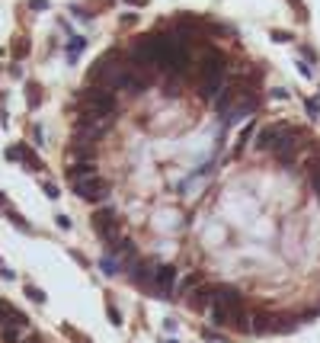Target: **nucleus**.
<instances>
[{"mask_svg": "<svg viewBox=\"0 0 320 343\" xmlns=\"http://www.w3.org/2000/svg\"><path fill=\"white\" fill-rule=\"evenodd\" d=\"M77 106H80V112L99 116V119H115L122 112L119 93L112 87H103V84H90L84 90H77Z\"/></svg>", "mask_w": 320, "mask_h": 343, "instance_id": "1", "label": "nucleus"}, {"mask_svg": "<svg viewBox=\"0 0 320 343\" xmlns=\"http://www.w3.org/2000/svg\"><path fill=\"white\" fill-rule=\"evenodd\" d=\"M266 106V93H260V90H247L240 99H237L234 106H230L228 112L221 116V122H224V129H234L237 122H243V119H253L256 112Z\"/></svg>", "mask_w": 320, "mask_h": 343, "instance_id": "2", "label": "nucleus"}, {"mask_svg": "<svg viewBox=\"0 0 320 343\" xmlns=\"http://www.w3.org/2000/svg\"><path fill=\"white\" fill-rule=\"evenodd\" d=\"M93 231L99 234V241H103L106 247L122 238V221H119V215H115L112 205H103V208L93 212Z\"/></svg>", "mask_w": 320, "mask_h": 343, "instance_id": "3", "label": "nucleus"}, {"mask_svg": "<svg viewBox=\"0 0 320 343\" xmlns=\"http://www.w3.org/2000/svg\"><path fill=\"white\" fill-rule=\"evenodd\" d=\"M288 129H291L288 119H275V122H266L263 129H256V135H253V151H256V154H272L275 141L282 138Z\"/></svg>", "mask_w": 320, "mask_h": 343, "instance_id": "4", "label": "nucleus"}, {"mask_svg": "<svg viewBox=\"0 0 320 343\" xmlns=\"http://www.w3.org/2000/svg\"><path fill=\"white\" fill-rule=\"evenodd\" d=\"M176 286H180V270L173 263H160L154 266V289H157L160 298H173L176 295Z\"/></svg>", "mask_w": 320, "mask_h": 343, "instance_id": "5", "label": "nucleus"}, {"mask_svg": "<svg viewBox=\"0 0 320 343\" xmlns=\"http://www.w3.org/2000/svg\"><path fill=\"white\" fill-rule=\"evenodd\" d=\"M71 190H74V196H80V199H87V202H103V199L109 196V183L103 177H84V180H77V183H71Z\"/></svg>", "mask_w": 320, "mask_h": 343, "instance_id": "6", "label": "nucleus"}, {"mask_svg": "<svg viewBox=\"0 0 320 343\" xmlns=\"http://www.w3.org/2000/svg\"><path fill=\"white\" fill-rule=\"evenodd\" d=\"M275 321H278V314H272V311H266V314H253V321H250V331L253 334H275Z\"/></svg>", "mask_w": 320, "mask_h": 343, "instance_id": "7", "label": "nucleus"}, {"mask_svg": "<svg viewBox=\"0 0 320 343\" xmlns=\"http://www.w3.org/2000/svg\"><path fill=\"white\" fill-rule=\"evenodd\" d=\"M202 282H205V273H202V270H192V273H186V276H183V279H180V286H176V292H180L183 298H186V295L192 292V289H199Z\"/></svg>", "mask_w": 320, "mask_h": 343, "instance_id": "8", "label": "nucleus"}, {"mask_svg": "<svg viewBox=\"0 0 320 343\" xmlns=\"http://www.w3.org/2000/svg\"><path fill=\"white\" fill-rule=\"evenodd\" d=\"M19 151H23V164L26 167H32V170H45V164H42V157H39L32 147H26V145H19Z\"/></svg>", "mask_w": 320, "mask_h": 343, "instance_id": "9", "label": "nucleus"}, {"mask_svg": "<svg viewBox=\"0 0 320 343\" xmlns=\"http://www.w3.org/2000/svg\"><path fill=\"white\" fill-rule=\"evenodd\" d=\"M84 49H87V39H84V36H74L71 42H67V61L74 64V61H77V55H80Z\"/></svg>", "mask_w": 320, "mask_h": 343, "instance_id": "10", "label": "nucleus"}, {"mask_svg": "<svg viewBox=\"0 0 320 343\" xmlns=\"http://www.w3.org/2000/svg\"><path fill=\"white\" fill-rule=\"evenodd\" d=\"M99 270H103L106 276H115V273H122V260H115V257H109V253H106V257L99 260Z\"/></svg>", "mask_w": 320, "mask_h": 343, "instance_id": "11", "label": "nucleus"}, {"mask_svg": "<svg viewBox=\"0 0 320 343\" xmlns=\"http://www.w3.org/2000/svg\"><path fill=\"white\" fill-rule=\"evenodd\" d=\"M3 215H6V218H10L16 228H19V231H29V221H26V218H23V215H19L13 205H10V208H3Z\"/></svg>", "mask_w": 320, "mask_h": 343, "instance_id": "12", "label": "nucleus"}, {"mask_svg": "<svg viewBox=\"0 0 320 343\" xmlns=\"http://www.w3.org/2000/svg\"><path fill=\"white\" fill-rule=\"evenodd\" d=\"M298 55H301V61H308L311 68H317L320 64V58H317V51L311 49V45H298Z\"/></svg>", "mask_w": 320, "mask_h": 343, "instance_id": "13", "label": "nucleus"}, {"mask_svg": "<svg viewBox=\"0 0 320 343\" xmlns=\"http://www.w3.org/2000/svg\"><path fill=\"white\" fill-rule=\"evenodd\" d=\"M253 135H256V122H250V125H247V129H243V135H240V141H237V151H234V154H237V157H240V154H243V147H247V141H250V138H253Z\"/></svg>", "mask_w": 320, "mask_h": 343, "instance_id": "14", "label": "nucleus"}, {"mask_svg": "<svg viewBox=\"0 0 320 343\" xmlns=\"http://www.w3.org/2000/svg\"><path fill=\"white\" fill-rule=\"evenodd\" d=\"M26 93H29V106L36 109V106L42 103V87H39L36 80H32V84H26Z\"/></svg>", "mask_w": 320, "mask_h": 343, "instance_id": "15", "label": "nucleus"}, {"mask_svg": "<svg viewBox=\"0 0 320 343\" xmlns=\"http://www.w3.org/2000/svg\"><path fill=\"white\" fill-rule=\"evenodd\" d=\"M304 112H308L311 119H320V99L317 97H308V99H304Z\"/></svg>", "mask_w": 320, "mask_h": 343, "instance_id": "16", "label": "nucleus"}, {"mask_svg": "<svg viewBox=\"0 0 320 343\" xmlns=\"http://www.w3.org/2000/svg\"><path fill=\"white\" fill-rule=\"evenodd\" d=\"M26 295H29V298L36 301V305H45V301H48V298H45V292H42V289H39V286H32V282H29V286H26Z\"/></svg>", "mask_w": 320, "mask_h": 343, "instance_id": "17", "label": "nucleus"}, {"mask_svg": "<svg viewBox=\"0 0 320 343\" xmlns=\"http://www.w3.org/2000/svg\"><path fill=\"white\" fill-rule=\"evenodd\" d=\"M106 314H109V321H112L115 327H122V311H119V308L112 305V301H109V305H106Z\"/></svg>", "mask_w": 320, "mask_h": 343, "instance_id": "18", "label": "nucleus"}, {"mask_svg": "<svg viewBox=\"0 0 320 343\" xmlns=\"http://www.w3.org/2000/svg\"><path fill=\"white\" fill-rule=\"evenodd\" d=\"M269 36H272V42H295V36H291V32H285V29H272Z\"/></svg>", "mask_w": 320, "mask_h": 343, "instance_id": "19", "label": "nucleus"}, {"mask_svg": "<svg viewBox=\"0 0 320 343\" xmlns=\"http://www.w3.org/2000/svg\"><path fill=\"white\" fill-rule=\"evenodd\" d=\"M29 55V39H16V49H13V58Z\"/></svg>", "mask_w": 320, "mask_h": 343, "instance_id": "20", "label": "nucleus"}, {"mask_svg": "<svg viewBox=\"0 0 320 343\" xmlns=\"http://www.w3.org/2000/svg\"><path fill=\"white\" fill-rule=\"evenodd\" d=\"M298 71H301V77H308V80L314 77V68H311L308 61H301V58H298Z\"/></svg>", "mask_w": 320, "mask_h": 343, "instance_id": "21", "label": "nucleus"}, {"mask_svg": "<svg viewBox=\"0 0 320 343\" xmlns=\"http://www.w3.org/2000/svg\"><path fill=\"white\" fill-rule=\"evenodd\" d=\"M42 190H45V196H48V199H58V186H54V183H48V180H45Z\"/></svg>", "mask_w": 320, "mask_h": 343, "instance_id": "22", "label": "nucleus"}, {"mask_svg": "<svg viewBox=\"0 0 320 343\" xmlns=\"http://www.w3.org/2000/svg\"><path fill=\"white\" fill-rule=\"evenodd\" d=\"M54 221H58V228H61V231H71V218H67V215H58Z\"/></svg>", "mask_w": 320, "mask_h": 343, "instance_id": "23", "label": "nucleus"}, {"mask_svg": "<svg viewBox=\"0 0 320 343\" xmlns=\"http://www.w3.org/2000/svg\"><path fill=\"white\" fill-rule=\"evenodd\" d=\"M272 97H275V99H288V97H291V90H285V87H275V90H272Z\"/></svg>", "mask_w": 320, "mask_h": 343, "instance_id": "24", "label": "nucleus"}, {"mask_svg": "<svg viewBox=\"0 0 320 343\" xmlns=\"http://www.w3.org/2000/svg\"><path fill=\"white\" fill-rule=\"evenodd\" d=\"M29 6H32V10H48V0H32Z\"/></svg>", "mask_w": 320, "mask_h": 343, "instance_id": "25", "label": "nucleus"}, {"mask_svg": "<svg viewBox=\"0 0 320 343\" xmlns=\"http://www.w3.org/2000/svg\"><path fill=\"white\" fill-rule=\"evenodd\" d=\"M132 23H138V16H135V13H125V16H122V26H132Z\"/></svg>", "mask_w": 320, "mask_h": 343, "instance_id": "26", "label": "nucleus"}, {"mask_svg": "<svg viewBox=\"0 0 320 343\" xmlns=\"http://www.w3.org/2000/svg\"><path fill=\"white\" fill-rule=\"evenodd\" d=\"M288 3H291V6L298 10V16H304V3H301V0H288Z\"/></svg>", "mask_w": 320, "mask_h": 343, "instance_id": "27", "label": "nucleus"}, {"mask_svg": "<svg viewBox=\"0 0 320 343\" xmlns=\"http://www.w3.org/2000/svg\"><path fill=\"white\" fill-rule=\"evenodd\" d=\"M128 3H138V0H128Z\"/></svg>", "mask_w": 320, "mask_h": 343, "instance_id": "28", "label": "nucleus"}]
</instances>
